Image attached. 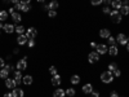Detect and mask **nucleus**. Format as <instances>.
<instances>
[{
    "mask_svg": "<svg viewBox=\"0 0 129 97\" xmlns=\"http://www.w3.org/2000/svg\"><path fill=\"white\" fill-rule=\"evenodd\" d=\"M10 2H12L13 4H17V3H19V2H21V0H10Z\"/></svg>",
    "mask_w": 129,
    "mask_h": 97,
    "instance_id": "nucleus-46",
    "label": "nucleus"
},
{
    "mask_svg": "<svg viewBox=\"0 0 129 97\" xmlns=\"http://www.w3.org/2000/svg\"><path fill=\"white\" fill-rule=\"evenodd\" d=\"M92 5H101L102 4V0H90Z\"/></svg>",
    "mask_w": 129,
    "mask_h": 97,
    "instance_id": "nucleus-36",
    "label": "nucleus"
},
{
    "mask_svg": "<svg viewBox=\"0 0 129 97\" xmlns=\"http://www.w3.org/2000/svg\"><path fill=\"white\" fill-rule=\"evenodd\" d=\"M88 61L90 63H95V62H98L100 61V55L97 52H90L89 55H88Z\"/></svg>",
    "mask_w": 129,
    "mask_h": 97,
    "instance_id": "nucleus-3",
    "label": "nucleus"
},
{
    "mask_svg": "<svg viewBox=\"0 0 129 97\" xmlns=\"http://www.w3.org/2000/svg\"><path fill=\"white\" fill-rule=\"evenodd\" d=\"M111 5H112V8H114L115 10H120V8H121V5H123V2H121V0H112Z\"/></svg>",
    "mask_w": 129,
    "mask_h": 97,
    "instance_id": "nucleus-17",
    "label": "nucleus"
},
{
    "mask_svg": "<svg viewBox=\"0 0 129 97\" xmlns=\"http://www.w3.org/2000/svg\"><path fill=\"white\" fill-rule=\"evenodd\" d=\"M14 80H16V84L19 85L21 83H22V74H21L19 70L14 71Z\"/></svg>",
    "mask_w": 129,
    "mask_h": 97,
    "instance_id": "nucleus-13",
    "label": "nucleus"
},
{
    "mask_svg": "<svg viewBox=\"0 0 129 97\" xmlns=\"http://www.w3.org/2000/svg\"><path fill=\"white\" fill-rule=\"evenodd\" d=\"M56 16H57L56 10H53V9H49V10H48V17H49V18H54Z\"/></svg>",
    "mask_w": 129,
    "mask_h": 97,
    "instance_id": "nucleus-28",
    "label": "nucleus"
},
{
    "mask_svg": "<svg viewBox=\"0 0 129 97\" xmlns=\"http://www.w3.org/2000/svg\"><path fill=\"white\" fill-rule=\"evenodd\" d=\"M36 35H38V30L35 27H30V29L26 30V36L28 39H35Z\"/></svg>",
    "mask_w": 129,
    "mask_h": 97,
    "instance_id": "nucleus-4",
    "label": "nucleus"
},
{
    "mask_svg": "<svg viewBox=\"0 0 129 97\" xmlns=\"http://www.w3.org/2000/svg\"><path fill=\"white\" fill-rule=\"evenodd\" d=\"M27 45H28L30 48H34V47H35V40H34V39H28Z\"/></svg>",
    "mask_w": 129,
    "mask_h": 97,
    "instance_id": "nucleus-32",
    "label": "nucleus"
},
{
    "mask_svg": "<svg viewBox=\"0 0 129 97\" xmlns=\"http://www.w3.org/2000/svg\"><path fill=\"white\" fill-rule=\"evenodd\" d=\"M71 83L72 84H79L80 83V77L79 75H72L71 77Z\"/></svg>",
    "mask_w": 129,
    "mask_h": 97,
    "instance_id": "nucleus-26",
    "label": "nucleus"
},
{
    "mask_svg": "<svg viewBox=\"0 0 129 97\" xmlns=\"http://www.w3.org/2000/svg\"><path fill=\"white\" fill-rule=\"evenodd\" d=\"M90 47H92V48H95V47H97V44L93 41V43H90Z\"/></svg>",
    "mask_w": 129,
    "mask_h": 97,
    "instance_id": "nucleus-47",
    "label": "nucleus"
},
{
    "mask_svg": "<svg viewBox=\"0 0 129 97\" xmlns=\"http://www.w3.org/2000/svg\"><path fill=\"white\" fill-rule=\"evenodd\" d=\"M110 97H119V94H117V92H116V91H112V92H111V94H110Z\"/></svg>",
    "mask_w": 129,
    "mask_h": 97,
    "instance_id": "nucleus-40",
    "label": "nucleus"
},
{
    "mask_svg": "<svg viewBox=\"0 0 129 97\" xmlns=\"http://www.w3.org/2000/svg\"><path fill=\"white\" fill-rule=\"evenodd\" d=\"M120 13H121V16H128V14H129V5H128V4H123V5H121Z\"/></svg>",
    "mask_w": 129,
    "mask_h": 97,
    "instance_id": "nucleus-21",
    "label": "nucleus"
},
{
    "mask_svg": "<svg viewBox=\"0 0 129 97\" xmlns=\"http://www.w3.org/2000/svg\"><path fill=\"white\" fill-rule=\"evenodd\" d=\"M128 41H129V39H128Z\"/></svg>",
    "mask_w": 129,
    "mask_h": 97,
    "instance_id": "nucleus-52",
    "label": "nucleus"
},
{
    "mask_svg": "<svg viewBox=\"0 0 129 97\" xmlns=\"http://www.w3.org/2000/svg\"><path fill=\"white\" fill-rule=\"evenodd\" d=\"M27 57H23L22 60H19L18 62H17V70H19V71H22V70H26V67H27Z\"/></svg>",
    "mask_w": 129,
    "mask_h": 97,
    "instance_id": "nucleus-5",
    "label": "nucleus"
},
{
    "mask_svg": "<svg viewBox=\"0 0 129 97\" xmlns=\"http://www.w3.org/2000/svg\"><path fill=\"white\" fill-rule=\"evenodd\" d=\"M109 55L110 56H117V53H119V49H117V47L116 45H110V48H109Z\"/></svg>",
    "mask_w": 129,
    "mask_h": 97,
    "instance_id": "nucleus-18",
    "label": "nucleus"
},
{
    "mask_svg": "<svg viewBox=\"0 0 129 97\" xmlns=\"http://www.w3.org/2000/svg\"><path fill=\"white\" fill-rule=\"evenodd\" d=\"M3 67H5V61L3 58H0V69H3Z\"/></svg>",
    "mask_w": 129,
    "mask_h": 97,
    "instance_id": "nucleus-38",
    "label": "nucleus"
},
{
    "mask_svg": "<svg viewBox=\"0 0 129 97\" xmlns=\"http://www.w3.org/2000/svg\"><path fill=\"white\" fill-rule=\"evenodd\" d=\"M0 29H4V23L2 22V21H0Z\"/></svg>",
    "mask_w": 129,
    "mask_h": 97,
    "instance_id": "nucleus-48",
    "label": "nucleus"
},
{
    "mask_svg": "<svg viewBox=\"0 0 129 97\" xmlns=\"http://www.w3.org/2000/svg\"><path fill=\"white\" fill-rule=\"evenodd\" d=\"M116 41L119 43V44H121V45H126L128 38H126V35H124V34H119V35L116 36Z\"/></svg>",
    "mask_w": 129,
    "mask_h": 97,
    "instance_id": "nucleus-8",
    "label": "nucleus"
},
{
    "mask_svg": "<svg viewBox=\"0 0 129 97\" xmlns=\"http://www.w3.org/2000/svg\"><path fill=\"white\" fill-rule=\"evenodd\" d=\"M10 2V0H4V3H9Z\"/></svg>",
    "mask_w": 129,
    "mask_h": 97,
    "instance_id": "nucleus-51",
    "label": "nucleus"
},
{
    "mask_svg": "<svg viewBox=\"0 0 129 97\" xmlns=\"http://www.w3.org/2000/svg\"><path fill=\"white\" fill-rule=\"evenodd\" d=\"M32 80H34V79H32L31 75H26V77H23V78H22V83H23V84H26V85L32 84Z\"/></svg>",
    "mask_w": 129,
    "mask_h": 97,
    "instance_id": "nucleus-22",
    "label": "nucleus"
},
{
    "mask_svg": "<svg viewBox=\"0 0 129 97\" xmlns=\"http://www.w3.org/2000/svg\"><path fill=\"white\" fill-rule=\"evenodd\" d=\"M8 12L7 10H0V21H2V22H4V21L8 18Z\"/></svg>",
    "mask_w": 129,
    "mask_h": 97,
    "instance_id": "nucleus-25",
    "label": "nucleus"
},
{
    "mask_svg": "<svg viewBox=\"0 0 129 97\" xmlns=\"http://www.w3.org/2000/svg\"><path fill=\"white\" fill-rule=\"evenodd\" d=\"M0 70H2V69H0Z\"/></svg>",
    "mask_w": 129,
    "mask_h": 97,
    "instance_id": "nucleus-53",
    "label": "nucleus"
},
{
    "mask_svg": "<svg viewBox=\"0 0 129 97\" xmlns=\"http://www.w3.org/2000/svg\"><path fill=\"white\" fill-rule=\"evenodd\" d=\"M126 51H128V52H129V41H128V43H126Z\"/></svg>",
    "mask_w": 129,
    "mask_h": 97,
    "instance_id": "nucleus-49",
    "label": "nucleus"
},
{
    "mask_svg": "<svg viewBox=\"0 0 129 97\" xmlns=\"http://www.w3.org/2000/svg\"><path fill=\"white\" fill-rule=\"evenodd\" d=\"M4 31L7 34H12L13 31H16V26L13 23H4Z\"/></svg>",
    "mask_w": 129,
    "mask_h": 97,
    "instance_id": "nucleus-11",
    "label": "nucleus"
},
{
    "mask_svg": "<svg viewBox=\"0 0 129 97\" xmlns=\"http://www.w3.org/2000/svg\"><path fill=\"white\" fill-rule=\"evenodd\" d=\"M5 69H7V70L10 72V71L13 70V66H12V65H5Z\"/></svg>",
    "mask_w": 129,
    "mask_h": 97,
    "instance_id": "nucleus-39",
    "label": "nucleus"
},
{
    "mask_svg": "<svg viewBox=\"0 0 129 97\" xmlns=\"http://www.w3.org/2000/svg\"><path fill=\"white\" fill-rule=\"evenodd\" d=\"M112 75H114V77H116V78H119L120 75H121V71L119 69H116L115 71H112Z\"/></svg>",
    "mask_w": 129,
    "mask_h": 97,
    "instance_id": "nucleus-34",
    "label": "nucleus"
},
{
    "mask_svg": "<svg viewBox=\"0 0 129 97\" xmlns=\"http://www.w3.org/2000/svg\"><path fill=\"white\" fill-rule=\"evenodd\" d=\"M30 4H22V3H17L16 4V9H18V10H21V12H28L30 10Z\"/></svg>",
    "mask_w": 129,
    "mask_h": 97,
    "instance_id": "nucleus-7",
    "label": "nucleus"
},
{
    "mask_svg": "<svg viewBox=\"0 0 129 97\" xmlns=\"http://www.w3.org/2000/svg\"><path fill=\"white\" fill-rule=\"evenodd\" d=\"M100 97H101V96H100Z\"/></svg>",
    "mask_w": 129,
    "mask_h": 97,
    "instance_id": "nucleus-54",
    "label": "nucleus"
},
{
    "mask_svg": "<svg viewBox=\"0 0 129 97\" xmlns=\"http://www.w3.org/2000/svg\"><path fill=\"white\" fill-rule=\"evenodd\" d=\"M102 10H103V13H105V14H110V13H111L110 7H107V5H105V8H103Z\"/></svg>",
    "mask_w": 129,
    "mask_h": 97,
    "instance_id": "nucleus-33",
    "label": "nucleus"
},
{
    "mask_svg": "<svg viewBox=\"0 0 129 97\" xmlns=\"http://www.w3.org/2000/svg\"><path fill=\"white\" fill-rule=\"evenodd\" d=\"M21 3H22V4H30L31 0H21Z\"/></svg>",
    "mask_w": 129,
    "mask_h": 97,
    "instance_id": "nucleus-42",
    "label": "nucleus"
},
{
    "mask_svg": "<svg viewBox=\"0 0 129 97\" xmlns=\"http://www.w3.org/2000/svg\"><path fill=\"white\" fill-rule=\"evenodd\" d=\"M100 36H101L102 39H107L109 36H111V32H110L109 29H102V30L100 31Z\"/></svg>",
    "mask_w": 129,
    "mask_h": 97,
    "instance_id": "nucleus-14",
    "label": "nucleus"
},
{
    "mask_svg": "<svg viewBox=\"0 0 129 97\" xmlns=\"http://www.w3.org/2000/svg\"><path fill=\"white\" fill-rule=\"evenodd\" d=\"M49 72H50L52 75H56V74H57V69H56V66H50V67H49Z\"/></svg>",
    "mask_w": 129,
    "mask_h": 97,
    "instance_id": "nucleus-35",
    "label": "nucleus"
},
{
    "mask_svg": "<svg viewBox=\"0 0 129 97\" xmlns=\"http://www.w3.org/2000/svg\"><path fill=\"white\" fill-rule=\"evenodd\" d=\"M101 80H102L103 83H106V84L111 83V82L114 80V75H112V72H110V71H103V72L101 74Z\"/></svg>",
    "mask_w": 129,
    "mask_h": 97,
    "instance_id": "nucleus-2",
    "label": "nucleus"
},
{
    "mask_svg": "<svg viewBox=\"0 0 129 97\" xmlns=\"http://www.w3.org/2000/svg\"><path fill=\"white\" fill-rule=\"evenodd\" d=\"M90 94H92V97H100V92L98 91H92Z\"/></svg>",
    "mask_w": 129,
    "mask_h": 97,
    "instance_id": "nucleus-37",
    "label": "nucleus"
},
{
    "mask_svg": "<svg viewBox=\"0 0 129 97\" xmlns=\"http://www.w3.org/2000/svg\"><path fill=\"white\" fill-rule=\"evenodd\" d=\"M52 84L54 85V87H58V85L61 84V77H59L58 74L53 75V78H52Z\"/></svg>",
    "mask_w": 129,
    "mask_h": 97,
    "instance_id": "nucleus-15",
    "label": "nucleus"
},
{
    "mask_svg": "<svg viewBox=\"0 0 129 97\" xmlns=\"http://www.w3.org/2000/svg\"><path fill=\"white\" fill-rule=\"evenodd\" d=\"M4 97H13V94H12V93H5Z\"/></svg>",
    "mask_w": 129,
    "mask_h": 97,
    "instance_id": "nucleus-45",
    "label": "nucleus"
},
{
    "mask_svg": "<svg viewBox=\"0 0 129 97\" xmlns=\"http://www.w3.org/2000/svg\"><path fill=\"white\" fill-rule=\"evenodd\" d=\"M58 7H59V4H58V2H57V0H52V2L49 3V9L56 10Z\"/></svg>",
    "mask_w": 129,
    "mask_h": 97,
    "instance_id": "nucleus-23",
    "label": "nucleus"
},
{
    "mask_svg": "<svg viewBox=\"0 0 129 97\" xmlns=\"http://www.w3.org/2000/svg\"><path fill=\"white\" fill-rule=\"evenodd\" d=\"M116 69H117V66H116V63H115V62H111V63L109 65V71H110V72L115 71Z\"/></svg>",
    "mask_w": 129,
    "mask_h": 97,
    "instance_id": "nucleus-30",
    "label": "nucleus"
},
{
    "mask_svg": "<svg viewBox=\"0 0 129 97\" xmlns=\"http://www.w3.org/2000/svg\"><path fill=\"white\" fill-rule=\"evenodd\" d=\"M27 41H28V38L26 36V34H21V35H18V38H17V43L19 45H25V44H27Z\"/></svg>",
    "mask_w": 129,
    "mask_h": 97,
    "instance_id": "nucleus-9",
    "label": "nucleus"
},
{
    "mask_svg": "<svg viewBox=\"0 0 129 97\" xmlns=\"http://www.w3.org/2000/svg\"><path fill=\"white\" fill-rule=\"evenodd\" d=\"M43 9H44V10H49V5H43Z\"/></svg>",
    "mask_w": 129,
    "mask_h": 97,
    "instance_id": "nucleus-44",
    "label": "nucleus"
},
{
    "mask_svg": "<svg viewBox=\"0 0 129 97\" xmlns=\"http://www.w3.org/2000/svg\"><path fill=\"white\" fill-rule=\"evenodd\" d=\"M16 80L14 79H12V78H7L5 79V87L7 88H9V89H13V88H16Z\"/></svg>",
    "mask_w": 129,
    "mask_h": 97,
    "instance_id": "nucleus-10",
    "label": "nucleus"
},
{
    "mask_svg": "<svg viewBox=\"0 0 129 97\" xmlns=\"http://www.w3.org/2000/svg\"><path fill=\"white\" fill-rule=\"evenodd\" d=\"M107 43H109L110 45H115V44H116V38L109 36V38H107Z\"/></svg>",
    "mask_w": 129,
    "mask_h": 97,
    "instance_id": "nucleus-27",
    "label": "nucleus"
},
{
    "mask_svg": "<svg viewBox=\"0 0 129 97\" xmlns=\"http://www.w3.org/2000/svg\"><path fill=\"white\" fill-rule=\"evenodd\" d=\"M38 2H39V3H44V2H45V0H38Z\"/></svg>",
    "mask_w": 129,
    "mask_h": 97,
    "instance_id": "nucleus-50",
    "label": "nucleus"
},
{
    "mask_svg": "<svg viewBox=\"0 0 129 97\" xmlns=\"http://www.w3.org/2000/svg\"><path fill=\"white\" fill-rule=\"evenodd\" d=\"M10 16H12V19H13V22H14V23H19L21 21H22V16H21L19 13H17V12L12 13Z\"/></svg>",
    "mask_w": 129,
    "mask_h": 97,
    "instance_id": "nucleus-16",
    "label": "nucleus"
},
{
    "mask_svg": "<svg viewBox=\"0 0 129 97\" xmlns=\"http://www.w3.org/2000/svg\"><path fill=\"white\" fill-rule=\"evenodd\" d=\"M92 91H93V85H92V84L88 83V84H84V85H83V92H84L85 94H89Z\"/></svg>",
    "mask_w": 129,
    "mask_h": 97,
    "instance_id": "nucleus-20",
    "label": "nucleus"
},
{
    "mask_svg": "<svg viewBox=\"0 0 129 97\" xmlns=\"http://www.w3.org/2000/svg\"><path fill=\"white\" fill-rule=\"evenodd\" d=\"M107 51H109V48L105 44H97V47H95V52L98 53V55H106Z\"/></svg>",
    "mask_w": 129,
    "mask_h": 97,
    "instance_id": "nucleus-6",
    "label": "nucleus"
},
{
    "mask_svg": "<svg viewBox=\"0 0 129 97\" xmlns=\"http://www.w3.org/2000/svg\"><path fill=\"white\" fill-rule=\"evenodd\" d=\"M8 74H9V71L5 67H3L2 70H0V78H2V79H7L8 78Z\"/></svg>",
    "mask_w": 129,
    "mask_h": 97,
    "instance_id": "nucleus-24",
    "label": "nucleus"
},
{
    "mask_svg": "<svg viewBox=\"0 0 129 97\" xmlns=\"http://www.w3.org/2000/svg\"><path fill=\"white\" fill-rule=\"evenodd\" d=\"M110 16H111V21H112L114 23H120V22H121V19H123V18H121V17H123L121 13L119 12V10H115V9L111 10Z\"/></svg>",
    "mask_w": 129,
    "mask_h": 97,
    "instance_id": "nucleus-1",
    "label": "nucleus"
},
{
    "mask_svg": "<svg viewBox=\"0 0 129 97\" xmlns=\"http://www.w3.org/2000/svg\"><path fill=\"white\" fill-rule=\"evenodd\" d=\"M66 94H67L69 97H74V96H75V89H74V88L66 89Z\"/></svg>",
    "mask_w": 129,
    "mask_h": 97,
    "instance_id": "nucleus-31",
    "label": "nucleus"
},
{
    "mask_svg": "<svg viewBox=\"0 0 129 97\" xmlns=\"http://www.w3.org/2000/svg\"><path fill=\"white\" fill-rule=\"evenodd\" d=\"M102 3H105V4L107 5V4H111V3H112V0H102Z\"/></svg>",
    "mask_w": 129,
    "mask_h": 97,
    "instance_id": "nucleus-41",
    "label": "nucleus"
},
{
    "mask_svg": "<svg viewBox=\"0 0 129 97\" xmlns=\"http://www.w3.org/2000/svg\"><path fill=\"white\" fill-rule=\"evenodd\" d=\"M25 31H26V30H25L23 26H17V27H16V32H18L19 35H21V34H25Z\"/></svg>",
    "mask_w": 129,
    "mask_h": 97,
    "instance_id": "nucleus-29",
    "label": "nucleus"
},
{
    "mask_svg": "<svg viewBox=\"0 0 129 97\" xmlns=\"http://www.w3.org/2000/svg\"><path fill=\"white\" fill-rule=\"evenodd\" d=\"M12 94H13V97H23L25 92H23V89H21V88H13Z\"/></svg>",
    "mask_w": 129,
    "mask_h": 97,
    "instance_id": "nucleus-12",
    "label": "nucleus"
},
{
    "mask_svg": "<svg viewBox=\"0 0 129 97\" xmlns=\"http://www.w3.org/2000/svg\"><path fill=\"white\" fill-rule=\"evenodd\" d=\"M64 94H66V91L61 89V88H58L53 92V97H64Z\"/></svg>",
    "mask_w": 129,
    "mask_h": 97,
    "instance_id": "nucleus-19",
    "label": "nucleus"
},
{
    "mask_svg": "<svg viewBox=\"0 0 129 97\" xmlns=\"http://www.w3.org/2000/svg\"><path fill=\"white\" fill-rule=\"evenodd\" d=\"M8 13H9V14H12V13H14V8H9V10H8Z\"/></svg>",
    "mask_w": 129,
    "mask_h": 97,
    "instance_id": "nucleus-43",
    "label": "nucleus"
}]
</instances>
